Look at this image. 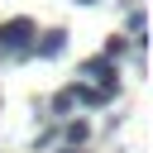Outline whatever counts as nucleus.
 Masks as SVG:
<instances>
[{
  "mask_svg": "<svg viewBox=\"0 0 153 153\" xmlns=\"http://www.w3.org/2000/svg\"><path fill=\"white\" fill-rule=\"evenodd\" d=\"M38 24L33 19H5L0 24V57H29Z\"/></svg>",
  "mask_w": 153,
  "mask_h": 153,
  "instance_id": "1",
  "label": "nucleus"
},
{
  "mask_svg": "<svg viewBox=\"0 0 153 153\" xmlns=\"http://www.w3.org/2000/svg\"><path fill=\"white\" fill-rule=\"evenodd\" d=\"M81 76H91L100 91H115V62L110 57H86L81 62Z\"/></svg>",
  "mask_w": 153,
  "mask_h": 153,
  "instance_id": "2",
  "label": "nucleus"
},
{
  "mask_svg": "<svg viewBox=\"0 0 153 153\" xmlns=\"http://www.w3.org/2000/svg\"><path fill=\"white\" fill-rule=\"evenodd\" d=\"M62 48H67V33H62V29H48V33H33V48H29V53H38V57H62Z\"/></svg>",
  "mask_w": 153,
  "mask_h": 153,
  "instance_id": "3",
  "label": "nucleus"
},
{
  "mask_svg": "<svg viewBox=\"0 0 153 153\" xmlns=\"http://www.w3.org/2000/svg\"><path fill=\"white\" fill-rule=\"evenodd\" d=\"M72 100H81V105H105L110 91H100V86H72Z\"/></svg>",
  "mask_w": 153,
  "mask_h": 153,
  "instance_id": "4",
  "label": "nucleus"
},
{
  "mask_svg": "<svg viewBox=\"0 0 153 153\" xmlns=\"http://www.w3.org/2000/svg\"><path fill=\"white\" fill-rule=\"evenodd\" d=\"M72 105H76V100H72V86H67V91H57V96H53V110H72Z\"/></svg>",
  "mask_w": 153,
  "mask_h": 153,
  "instance_id": "5",
  "label": "nucleus"
},
{
  "mask_svg": "<svg viewBox=\"0 0 153 153\" xmlns=\"http://www.w3.org/2000/svg\"><path fill=\"white\" fill-rule=\"evenodd\" d=\"M67 139H72V148H76V143H86V124H81V120H76V124H67Z\"/></svg>",
  "mask_w": 153,
  "mask_h": 153,
  "instance_id": "6",
  "label": "nucleus"
},
{
  "mask_svg": "<svg viewBox=\"0 0 153 153\" xmlns=\"http://www.w3.org/2000/svg\"><path fill=\"white\" fill-rule=\"evenodd\" d=\"M105 57H110V62L124 57V38H110V43H105Z\"/></svg>",
  "mask_w": 153,
  "mask_h": 153,
  "instance_id": "7",
  "label": "nucleus"
},
{
  "mask_svg": "<svg viewBox=\"0 0 153 153\" xmlns=\"http://www.w3.org/2000/svg\"><path fill=\"white\" fill-rule=\"evenodd\" d=\"M143 24H148V19H143V10H134V14H129V33H143Z\"/></svg>",
  "mask_w": 153,
  "mask_h": 153,
  "instance_id": "8",
  "label": "nucleus"
},
{
  "mask_svg": "<svg viewBox=\"0 0 153 153\" xmlns=\"http://www.w3.org/2000/svg\"><path fill=\"white\" fill-rule=\"evenodd\" d=\"M76 5H96V0H76Z\"/></svg>",
  "mask_w": 153,
  "mask_h": 153,
  "instance_id": "9",
  "label": "nucleus"
},
{
  "mask_svg": "<svg viewBox=\"0 0 153 153\" xmlns=\"http://www.w3.org/2000/svg\"><path fill=\"white\" fill-rule=\"evenodd\" d=\"M67 153H81V148H67Z\"/></svg>",
  "mask_w": 153,
  "mask_h": 153,
  "instance_id": "10",
  "label": "nucleus"
}]
</instances>
